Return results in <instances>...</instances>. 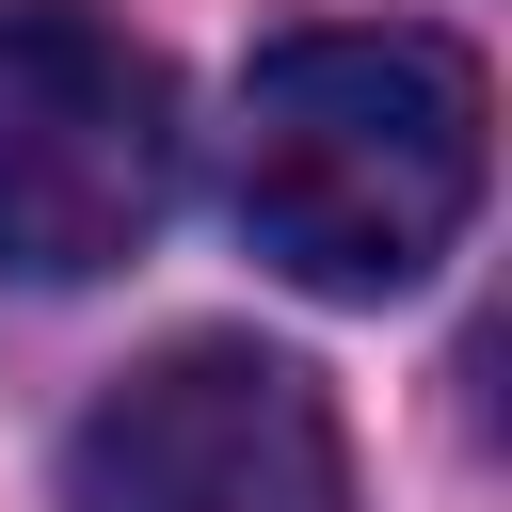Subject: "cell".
I'll return each instance as SVG.
<instances>
[{"mask_svg": "<svg viewBox=\"0 0 512 512\" xmlns=\"http://www.w3.org/2000/svg\"><path fill=\"white\" fill-rule=\"evenodd\" d=\"M480 64L416 16L384 32H288L240 80V224L272 272L384 304L416 288L480 208Z\"/></svg>", "mask_w": 512, "mask_h": 512, "instance_id": "obj_1", "label": "cell"}, {"mask_svg": "<svg viewBox=\"0 0 512 512\" xmlns=\"http://www.w3.org/2000/svg\"><path fill=\"white\" fill-rule=\"evenodd\" d=\"M176 208V80L96 0H0V272L80 288Z\"/></svg>", "mask_w": 512, "mask_h": 512, "instance_id": "obj_2", "label": "cell"}, {"mask_svg": "<svg viewBox=\"0 0 512 512\" xmlns=\"http://www.w3.org/2000/svg\"><path fill=\"white\" fill-rule=\"evenodd\" d=\"M64 512H352V448L288 352L176 336L64 432Z\"/></svg>", "mask_w": 512, "mask_h": 512, "instance_id": "obj_3", "label": "cell"}]
</instances>
